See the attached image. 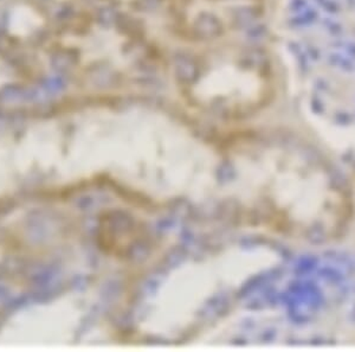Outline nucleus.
Masks as SVG:
<instances>
[{
  "label": "nucleus",
  "instance_id": "1",
  "mask_svg": "<svg viewBox=\"0 0 355 352\" xmlns=\"http://www.w3.org/2000/svg\"><path fill=\"white\" fill-rule=\"evenodd\" d=\"M173 80L187 105L226 121L251 117L270 101L274 92L266 51L232 38L184 53L174 65Z\"/></svg>",
  "mask_w": 355,
  "mask_h": 352
},
{
  "label": "nucleus",
  "instance_id": "2",
  "mask_svg": "<svg viewBox=\"0 0 355 352\" xmlns=\"http://www.w3.org/2000/svg\"><path fill=\"white\" fill-rule=\"evenodd\" d=\"M75 53L77 65L95 70L119 87H134L152 80L165 65L162 51L133 15L95 22L62 38Z\"/></svg>",
  "mask_w": 355,
  "mask_h": 352
},
{
  "label": "nucleus",
  "instance_id": "3",
  "mask_svg": "<svg viewBox=\"0 0 355 352\" xmlns=\"http://www.w3.org/2000/svg\"><path fill=\"white\" fill-rule=\"evenodd\" d=\"M164 5L171 31L190 47L231 40L262 13L261 0H165Z\"/></svg>",
  "mask_w": 355,
  "mask_h": 352
},
{
  "label": "nucleus",
  "instance_id": "4",
  "mask_svg": "<svg viewBox=\"0 0 355 352\" xmlns=\"http://www.w3.org/2000/svg\"><path fill=\"white\" fill-rule=\"evenodd\" d=\"M44 25V18L36 8L18 5L8 18V31L18 38H28Z\"/></svg>",
  "mask_w": 355,
  "mask_h": 352
},
{
  "label": "nucleus",
  "instance_id": "5",
  "mask_svg": "<svg viewBox=\"0 0 355 352\" xmlns=\"http://www.w3.org/2000/svg\"><path fill=\"white\" fill-rule=\"evenodd\" d=\"M116 4L121 5L122 8H130V13L133 11H140L146 8H152L159 3L164 4L165 0H114Z\"/></svg>",
  "mask_w": 355,
  "mask_h": 352
},
{
  "label": "nucleus",
  "instance_id": "6",
  "mask_svg": "<svg viewBox=\"0 0 355 352\" xmlns=\"http://www.w3.org/2000/svg\"><path fill=\"white\" fill-rule=\"evenodd\" d=\"M6 81V74H5L4 65L0 61V85Z\"/></svg>",
  "mask_w": 355,
  "mask_h": 352
}]
</instances>
